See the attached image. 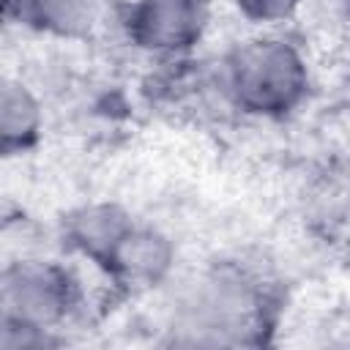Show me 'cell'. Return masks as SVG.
Listing matches in <instances>:
<instances>
[{"instance_id":"obj_1","label":"cell","mask_w":350,"mask_h":350,"mask_svg":"<svg viewBox=\"0 0 350 350\" xmlns=\"http://www.w3.org/2000/svg\"><path fill=\"white\" fill-rule=\"evenodd\" d=\"M271 309V295L257 276L235 265H219L180 295L170 320L172 342L197 347L260 345L273 320Z\"/></svg>"},{"instance_id":"obj_2","label":"cell","mask_w":350,"mask_h":350,"mask_svg":"<svg viewBox=\"0 0 350 350\" xmlns=\"http://www.w3.org/2000/svg\"><path fill=\"white\" fill-rule=\"evenodd\" d=\"M79 304V282L57 260H8L0 279V347L41 350L63 345L60 331L74 320Z\"/></svg>"},{"instance_id":"obj_3","label":"cell","mask_w":350,"mask_h":350,"mask_svg":"<svg viewBox=\"0 0 350 350\" xmlns=\"http://www.w3.org/2000/svg\"><path fill=\"white\" fill-rule=\"evenodd\" d=\"M216 79L221 96L238 112L265 120L293 115L312 88L304 52L276 33L238 41L219 60Z\"/></svg>"},{"instance_id":"obj_4","label":"cell","mask_w":350,"mask_h":350,"mask_svg":"<svg viewBox=\"0 0 350 350\" xmlns=\"http://www.w3.org/2000/svg\"><path fill=\"white\" fill-rule=\"evenodd\" d=\"M213 0H134L123 14L131 46L153 57H180L208 33Z\"/></svg>"},{"instance_id":"obj_5","label":"cell","mask_w":350,"mask_h":350,"mask_svg":"<svg viewBox=\"0 0 350 350\" xmlns=\"http://www.w3.org/2000/svg\"><path fill=\"white\" fill-rule=\"evenodd\" d=\"M175 268V243L153 224L134 221L115 243L101 271L126 293H148L170 279Z\"/></svg>"},{"instance_id":"obj_6","label":"cell","mask_w":350,"mask_h":350,"mask_svg":"<svg viewBox=\"0 0 350 350\" xmlns=\"http://www.w3.org/2000/svg\"><path fill=\"white\" fill-rule=\"evenodd\" d=\"M134 221L137 219L115 202H88L63 216V243L74 254L101 268L115 243Z\"/></svg>"},{"instance_id":"obj_7","label":"cell","mask_w":350,"mask_h":350,"mask_svg":"<svg viewBox=\"0 0 350 350\" xmlns=\"http://www.w3.org/2000/svg\"><path fill=\"white\" fill-rule=\"evenodd\" d=\"M104 8L107 0H5V16L11 22L57 38L88 36L98 25Z\"/></svg>"},{"instance_id":"obj_8","label":"cell","mask_w":350,"mask_h":350,"mask_svg":"<svg viewBox=\"0 0 350 350\" xmlns=\"http://www.w3.org/2000/svg\"><path fill=\"white\" fill-rule=\"evenodd\" d=\"M44 134V107L36 90L5 74L0 85V148L5 156H22L38 145Z\"/></svg>"},{"instance_id":"obj_9","label":"cell","mask_w":350,"mask_h":350,"mask_svg":"<svg viewBox=\"0 0 350 350\" xmlns=\"http://www.w3.org/2000/svg\"><path fill=\"white\" fill-rule=\"evenodd\" d=\"M230 3L246 22L260 25V27L282 25L293 19L304 5V0H230Z\"/></svg>"},{"instance_id":"obj_10","label":"cell","mask_w":350,"mask_h":350,"mask_svg":"<svg viewBox=\"0 0 350 350\" xmlns=\"http://www.w3.org/2000/svg\"><path fill=\"white\" fill-rule=\"evenodd\" d=\"M345 5H347V11H350V0H345Z\"/></svg>"}]
</instances>
